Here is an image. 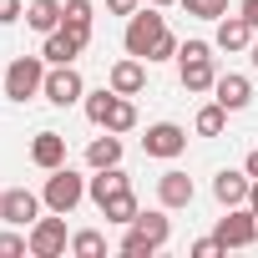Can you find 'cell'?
<instances>
[{
    "instance_id": "cell-14",
    "label": "cell",
    "mask_w": 258,
    "mask_h": 258,
    "mask_svg": "<svg viewBox=\"0 0 258 258\" xmlns=\"http://www.w3.org/2000/svg\"><path fill=\"white\" fill-rule=\"evenodd\" d=\"M126 187H132V182H126V172H121V162H116V167H96V177L86 182V198L101 208L106 198H116V192H126Z\"/></svg>"
},
{
    "instance_id": "cell-25",
    "label": "cell",
    "mask_w": 258,
    "mask_h": 258,
    "mask_svg": "<svg viewBox=\"0 0 258 258\" xmlns=\"http://www.w3.org/2000/svg\"><path fill=\"white\" fill-rule=\"evenodd\" d=\"M223 126H228V106H203L198 111V137H223Z\"/></svg>"
},
{
    "instance_id": "cell-38",
    "label": "cell",
    "mask_w": 258,
    "mask_h": 258,
    "mask_svg": "<svg viewBox=\"0 0 258 258\" xmlns=\"http://www.w3.org/2000/svg\"><path fill=\"white\" fill-rule=\"evenodd\" d=\"M0 198H6V187H0Z\"/></svg>"
},
{
    "instance_id": "cell-13",
    "label": "cell",
    "mask_w": 258,
    "mask_h": 258,
    "mask_svg": "<svg viewBox=\"0 0 258 258\" xmlns=\"http://www.w3.org/2000/svg\"><path fill=\"white\" fill-rule=\"evenodd\" d=\"M81 51H86V41H81V36H71V31L61 26V31H51V36H46V51H41V56H46L51 66H76V56H81Z\"/></svg>"
},
{
    "instance_id": "cell-36",
    "label": "cell",
    "mask_w": 258,
    "mask_h": 258,
    "mask_svg": "<svg viewBox=\"0 0 258 258\" xmlns=\"http://www.w3.org/2000/svg\"><path fill=\"white\" fill-rule=\"evenodd\" d=\"M248 61H253V66H258V41H253V46H248Z\"/></svg>"
},
{
    "instance_id": "cell-1",
    "label": "cell",
    "mask_w": 258,
    "mask_h": 258,
    "mask_svg": "<svg viewBox=\"0 0 258 258\" xmlns=\"http://www.w3.org/2000/svg\"><path fill=\"white\" fill-rule=\"evenodd\" d=\"M172 238V223L162 213H137L132 223H126V238H121V253L126 258H152L162 243Z\"/></svg>"
},
{
    "instance_id": "cell-7",
    "label": "cell",
    "mask_w": 258,
    "mask_h": 258,
    "mask_svg": "<svg viewBox=\"0 0 258 258\" xmlns=\"http://www.w3.org/2000/svg\"><path fill=\"white\" fill-rule=\"evenodd\" d=\"M41 96H46L51 106H76V101L86 96V81H81V71H76V66H51V71H46Z\"/></svg>"
},
{
    "instance_id": "cell-21",
    "label": "cell",
    "mask_w": 258,
    "mask_h": 258,
    "mask_svg": "<svg viewBox=\"0 0 258 258\" xmlns=\"http://www.w3.org/2000/svg\"><path fill=\"white\" fill-rule=\"evenodd\" d=\"M86 162H91V167H116V162H121V137H116V132L96 137V142L86 147Z\"/></svg>"
},
{
    "instance_id": "cell-34",
    "label": "cell",
    "mask_w": 258,
    "mask_h": 258,
    "mask_svg": "<svg viewBox=\"0 0 258 258\" xmlns=\"http://www.w3.org/2000/svg\"><path fill=\"white\" fill-rule=\"evenodd\" d=\"M243 172H248V177H258V152H248V162H243Z\"/></svg>"
},
{
    "instance_id": "cell-11",
    "label": "cell",
    "mask_w": 258,
    "mask_h": 258,
    "mask_svg": "<svg viewBox=\"0 0 258 258\" xmlns=\"http://www.w3.org/2000/svg\"><path fill=\"white\" fill-rule=\"evenodd\" d=\"M106 86H111V91H121V96H137V91L147 86V66H142V56H121V61L111 66Z\"/></svg>"
},
{
    "instance_id": "cell-12",
    "label": "cell",
    "mask_w": 258,
    "mask_h": 258,
    "mask_svg": "<svg viewBox=\"0 0 258 258\" xmlns=\"http://www.w3.org/2000/svg\"><path fill=\"white\" fill-rule=\"evenodd\" d=\"M213 91H218L213 101H218V106H228V111H243V106L253 101V81H248V76H238V71L218 76V81H213Z\"/></svg>"
},
{
    "instance_id": "cell-19",
    "label": "cell",
    "mask_w": 258,
    "mask_h": 258,
    "mask_svg": "<svg viewBox=\"0 0 258 258\" xmlns=\"http://www.w3.org/2000/svg\"><path fill=\"white\" fill-rule=\"evenodd\" d=\"M61 16H66L61 0H31L26 26H31V31H41V36H51V31H61Z\"/></svg>"
},
{
    "instance_id": "cell-22",
    "label": "cell",
    "mask_w": 258,
    "mask_h": 258,
    "mask_svg": "<svg viewBox=\"0 0 258 258\" xmlns=\"http://www.w3.org/2000/svg\"><path fill=\"white\" fill-rule=\"evenodd\" d=\"M137 213H142V208H137V198H132V187H126V192H116V198H106V203H101V218H106V223H121V228L132 223Z\"/></svg>"
},
{
    "instance_id": "cell-30",
    "label": "cell",
    "mask_w": 258,
    "mask_h": 258,
    "mask_svg": "<svg viewBox=\"0 0 258 258\" xmlns=\"http://www.w3.org/2000/svg\"><path fill=\"white\" fill-rule=\"evenodd\" d=\"M218 253H228L218 238H198V243H192V258H218Z\"/></svg>"
},
{
    "instance_id": "cell-27",
    "label": "cell",
    "mask_w": 258,
    "mask_h": 258,
    "mask_svg": "<svg viewBox=\"0 0 258 258\" xmlns=\"http://www.w3.org/2000/svg\"><path fill=\"white\" fill-rule=\"evenodd\" d=\"M177 6L187 16H198V21H223L228 16V0H177Z\"/></svg>"
},
{
    "instance_id": "cell-29",
    "label": "cell",
    "mask_w": 258,
    "mask_h": 258,
    "mask_svg": "<svg viewBox=\"0 0 258 258\" xmlns=\"http://www.w3.org/2000/svg\"><path fill=\"white\" fill-rule=\"evenodd\" d=\"M172 56H177V36L167 31V36H162V41L152 46V56H147V61H172Z\"/></svg>"
},
{
    "instance_id": "cell-15",
    "label": "cell",
    "mask_w": 258,
    "mask_h": 258,
    "mask_svg": "<svg viewBox=\"0 0 258 258\" xmlns=\"http://www.w3.org/2000/svg\"><path fill=\"white\" fill-rule=\"evenodd\" d=\"M213 46H218V51H248V46H253V26H248L243 16H223Z\"/></svg>"
},
{
    "instance_id": "cell-24",
    "label": "cell",
    "mask_w": 258,
    "mask_h": 258,
    "mask_svg": "<svg viewBox=\"0 0 258 258\" xmlns=\"http://www.w3.org/2000/svg\"><path fill=\"white\" fill-rule=\"evenodd\" d=\"M111 106H116V91H111V86H101V91H86V116H91L96 126H106Z\"/></svg>"
},
{
    "instance_id": "cell-28",
    "label": "cell",
    "mask_w": 258,
    "mask_h": 258,
    "mask_svg": "<svg viewBox=\"0 0 258 258\" xmlns=\"http://www.w3.org/2000/svg\"><path fill=\"white\" fill-rule=\"evenodd\" d=\"M21 253H31V238H21V233H0V258H21Z\"/></svg>"
},
{
    "instance_id": "cell-8",
    "label": "cell",
    "mask_w": 258,
    "mask_h": 258,
    "mask_svg": "<svg viewBox=\"0 0 258 258\" xmlns=\"http://www.w3.org/2000/svg\"><path fill=\"white\" fill-rule=\"evenodd\" d=\"M66 248H71V238H66V213L31 223V253H36V258H61Z\"/></svg>"
},
{
    "instance_id": "cell-20",
    "label": "cell",
    "mask_w": 258,
    "mask_h": 258,
    "mask_svg": "<svg viewBox=\"0 0 258 258\" xmlns=\"http://www.w3.org/2000/svg\"><path fill=\"white\" fill-rule=\"evenodd\" d=\"M91 21H96V6H91V0H66V16H61V26H66L71 36H81L86 46H91Z\"/></svg>"
},
{
    "instance_id": "cell-23",
    "label": "cell",
    "mask_w": 258,
    "mask_h": 258,
    "mask_svg": "<svg viewBox=\"0 0 258 258\" xmlns=\"http://www.w3.org/2000/svg\"><path fill=\"white\" fill-rule=\"evenodd\" d=\"M132 126H137V106H132V96H121L116 91V106H111V116H106V132H132Z\"/></svg>"
},
{
    "instance_id": "cell-35",
    "label": "cell",
    "mask_w": 258,
    "mask_h": 258,
    "mask_svg": "<svg viewBox=\"0 0 258 258\" xmlns=\"http://www.w3.org/2000/svg\"><path fill=\"white\" fill-rule=\"evenodd\" d=\"M248 208L258 213V177H253V187H248Z\"/></svg>"
},
{
    "instance_id": "cell-6",
    "label": "cell",
    "mask_w": 258,
    "mask_h": 258,
    "mask_svg": "<svg viewBox=\"0 0 258 258\" xmlns=\"http://www.w3.org/2000/svg\"><path fill=\"white\" fill-rule=\"evenodd\" d=\"M223 248H248V243H258V213L253 208H228V218H218V233H213Z\"/></svg>"
},
{
    "instance_id": "cell-18",
    "label": "cell",
    "mask_w": 258,
    "mask_h": 258,
    "mask_svg": "<svg viewBox=\"0 0 258 258\" xmlns=\"http://www.w3.org/2000/svg\"><path fill=\"white\" fill-rule=\"evenodd\" d=\"M248 187H253V177H248V172H218V177H213V198H218L223 208L248 203Z\"/></svg>"
},
{
    "instance_id": "cell-33",
    "label": "cell",
    "mask_w": 258,
    "mask_h": 258,
    "mask_svg": "<svg viewBox=\"0 0 258 258\" xmlns=\"http://www.w3.org/2000/svg\"><path fill=\"white\" fill-rule=\"evenodd\" d=\"M238 16H243V21L258 31V0H243V6H238Z\"/></svg>"
},
{
    "instance_id": "cell-32",
    "label": "cell",
    "mask_w": 258,
    "mask_h": 258,
    "mask_svg": "<svg viewBox=\"0 0 258 258\" xmlns=\"http://www.w3.org/2000/svg\"><path fill=\"white\" fill-rule=\"evenodd\" d=\"M137 6H142V0H106V11H111V16H132Z\"/></svg>"
},
{
    "instance_id": "cell-2",
    "label": "cell",
    "mask_w": 258,
    "mask_h": 258,
    "mask_svg": "<svg viewBox=\"0 0 258 258\" xmlns=\"http://www.w3.org/2000/svg\"><path fill=\"white\" fill-rule=\"evenodd\" d=\"M177 76H182V86L198 96V91H213V81H218V71H213V46L208 41H182L177 46Z\"/></svg>"
},
{
    "instance_id": "cell-3",
    "label": "cell",
    "mask_w": 258,
    "mask_h": 258,
    "mask_svg": "<svg viewBox=\"0 0 258 258\" xmlns=\"http://www.w3.org/2000/svg\"><path fill=\"white\" fill-rule=\"evenodd\" d=\"M162 36H167V21H162V11L152 6V11H132V16H126V36H121V41H126V56H142V61H147Z\"/></svg>"
},
{
    "instance_id": "cell-17",
    "label": "cell",
    "mask_w": 258,
    "mask_h": 258,
    "mask_svg": "<svg viewBox=\"0 0 258 258\" xmlns=\"http://www.w3.org/2000/svg\"><path fill=\"white\" fill-rule=\"evenodd\" d=\"M192 192H198V187H192V177H187V172H177V167L157 177V198H162V208H187V203H192Z\"/></svg>"
},
{
    "instance_id": "cell-5",
    "label": "cell",
    "mask_w": 258,
    "mask_h": 258,
    "mask_svg": "<svg viewBox=\"0 0 258 258\" xmlns=\"http://www.w3.org/2000/svg\"><path fill=\"white\" fill-rule=\"evenodd\" d=\"M81 198H86V177H81V172H71V167L61 162V167L46 177V192H41V203H46L51 213H71Z\"/></svg>"
},
{
    "instance_id": "cell-4",
    "label": "cell",
    "mask_w": 258,
    "mask_h": 258,
    "mask_svg": "<svg viewBox=\"0 0 258 258\" xmlns=\"http://www.w3.org/2000/svg\"><path fill=\"white\" fill-rule=\"evenodd\" d=\"M46 86V56H16L6 66V96L11 101H31Z\"/></svg>"
},
{
    "instance_id": "cell-9",
    "label": "cell",
    "mask_w": 258,
    "mask_h": 258,
    "mask_svg": "<svg viewBox=\"0 0 258 258\" xmlns=\"http://www.w3.org/2000/svg\"><path fill=\"white\" fill-rule=\"evenodd\" d=\"M142 152H147V157H182V152H187V132H182L177 121H157V126H147Z\"/></svg>"
},
{
    "instance_id": "cell-26",
    "label": "cell",
    "mask_w": 258,
    "mask_h": 258,
    "mask_svg": "<svg viewBox=\"0 0 258 258\" xmlns=\"http://www.w3.org/2000/svg\"><path fill=\"white\" fill-rule=\"evenodd\" d=\"M71 253H76V258H101V253H106V238H101L96 228H81V233L71 238Z\"/></svg>"
},
{
    "instance_id": "cell-10",
    "label": "cell",
    "mask_w": 258,
    "mask_h": 258,
    "mask_svg": "<svg viewBox=\"0 0 258 258\" xmlns=\"http://www.w3.org/2000/svg\"><path fill=\"white\" fill-rule=\"evenodd\" d=\"M41 218V198L26 192V187H6V198H0V223H11V228H31Z\"/></svg>"
},
{
    "instance_id": "cell-16",
    "label": "cell",
    "mask_w": 258,
    "mask_h": 258,
    "mask_svg": "<svg viewBox=\"0 0 258 258\" xmlns=\"http://www.w3.org/2000/svg\"><path fill=\"white\" fill-rule=\"evenodd\" d=\"M31 162L46 167V172H56V167L66 162V137H61V132H36V142H31Z\"/></svg>"
},
{
    "instance_id": "cell-37",
    "label": "cell",
    "mask_w": 258,
    "mask_h": 258,
    "mask_svg": "<svg viewBox=\"0 0 258 258\" xmlns=\"http://www.w3.org/2000/svg\"><path fill=\"white\" fill-rule=\"evenodd\" d=\"M152 6H157V11H162V6H177V0H152Z\"/></svg>"
},
{
    "instance_id": "cell-31",
    "label": "cell",
    "mask_w": 258,
    "mask_h": 258,
    "mask_svg": "<svg viewBox=\"0 0 258 258\" xmlns=\"http://www.w3.org/2000/svg\"><path fill=\"white\" fill-rule=\"evenodd\" d=\"M26 16V6H21V0H0V26H16Z\"/></svg>"
}]
</instances>
